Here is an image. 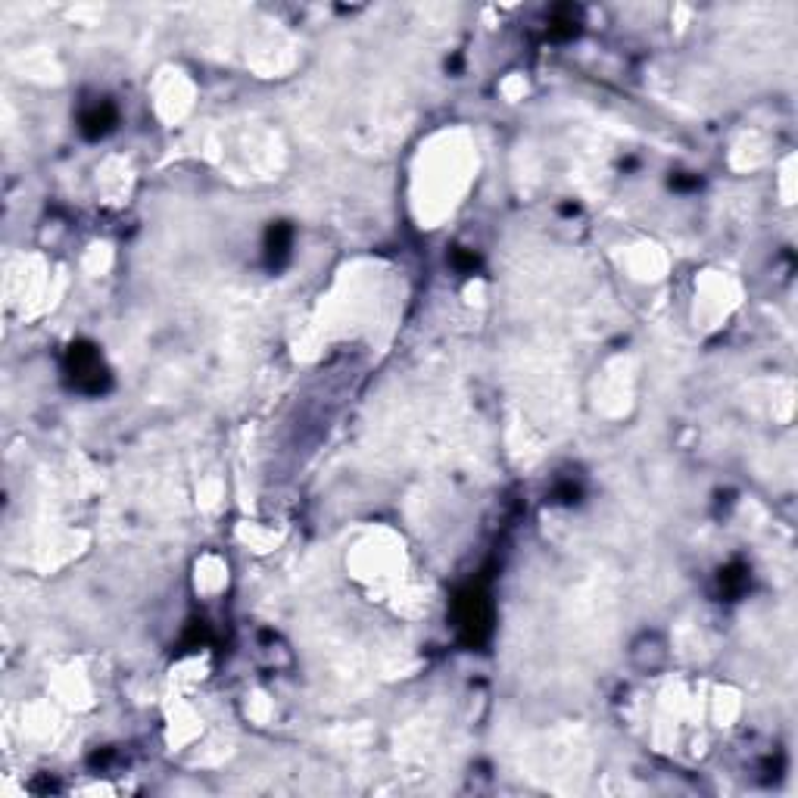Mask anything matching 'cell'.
<instances>
[{
  "instance_id": "cell-1",
  "label": "cell",
  "mask_w": 798,
  "mask_h": 798,
  "mask_svg": "<svg viewBox=\"0 0 798 798\" xmlns=\"http://www.w3.org/2000/svg\"><path fill=\"white\" fill-rule=\"evenodd\" d=\"M69 374L75 383L85 390H100L103 381H107V368H103L100 356L91 346H72L69 352Z\"/></svg>"
},
{
  "instance_id": "cell-2",
  "label": "cell",
  "mask_w": 798,
  "mask_h": 798,
  "mask_svg": "<svg viewBox=\"0 0 798 798\" xmlns=\"http://www.w3.org/2000/svg\"><path fill=\"white\" fill-rule=\"evenodd\" d=\"M458 627H462V634L471 643H478L490 630V605H487V599L480 593H468L458 602Z\"/></svg>"
},
{
  "instance_id": "cell-3",
  "label": "cell",
  "mask_w": 798,
  "mask_h": 798,
  "mask_svg": "<svg viewBox=\"0 0 798 798\" xmlns=\"http://www.w3.org/2000/svg\"><path fill=\"white\" fill-rule=\"evenodd\" d=\"M112 122H116V110L110 107V103H100V107L88 110L85 116H81V131L88 134V138H100V134H107Z\"/></svg>"
},
{
  "instance_id": "cell-4",
  "label": "cell",
  "mask_w": 798,
  "mask_h": 798,
  "mask_svg": "<svg viewBox=\"0 0 798 798\" xmlns=\"http://www.w3.org/2000/svg\"><path fill=\"white\" fill-rule=\"evenodd\" d=\"M288 247H290V228H284V225H275L272 231H268V256L278 262L281 256H288Z\"/></svg>"
}]
</instances>
